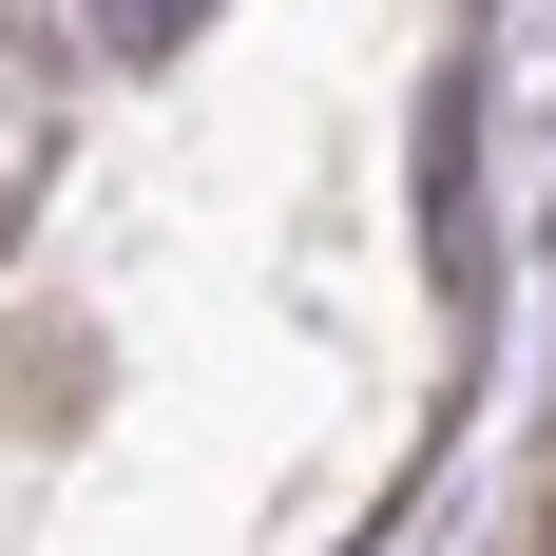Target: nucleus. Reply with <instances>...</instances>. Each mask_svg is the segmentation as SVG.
Returning <instances> with one entry per match:
<instances>
[{"mask_svg": "<svg viewBox=\"0 0 556 556\" xmlns=\"http://www.w3.org/2000/svg\"><path fill=\"white\" fill-rule=\"evenodd\" d=\"M192 20H212V0H97V39H115V58H173Z\"/></svg>", "mask_w": 556, "mask_h": 556, "instance_id": "f257e3e1", "label": "nucleus"}]
</instances>
